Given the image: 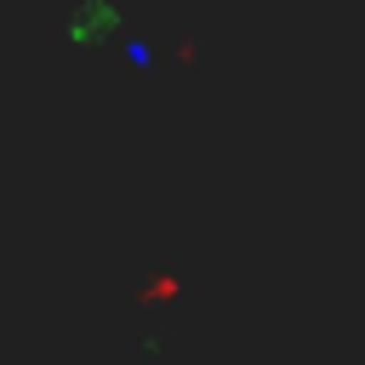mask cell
I'll list each match as a JSON object with an SVG mask.
<instances>
[{
    "label": "cell",
    "mask_w": 365,
    "mask_h": 365,
    "mask_svg": "<svg viewBox=\"0 0 365 365\" xmlns=\"http://www.w3.org/2000/svg\"><path fill=\"white\" fill-rule=\"evenodd\" d=\"M120 29H125V17L114 0H80L63 17V40H74V46H91L97 34H120Z\"/></svg>",
    "instance_id": "1"
},
{
    "label": "cell",
    "mask_w": 365,
    "mask_h": 365,
    "mask_svg": "<svg viewBox=\"0 0 365 365\" xmlns=\"http://www.w3.org/2000/svg\"><path fill=\"white\" fill-rule=\"evenodd\" d=\"M177 291H182V285H177V274H165V268H148V279H143L131 297H137L143 308H154V302H171Z\"/></svg>",
    "instance_id": "2"
}]
</instances>
